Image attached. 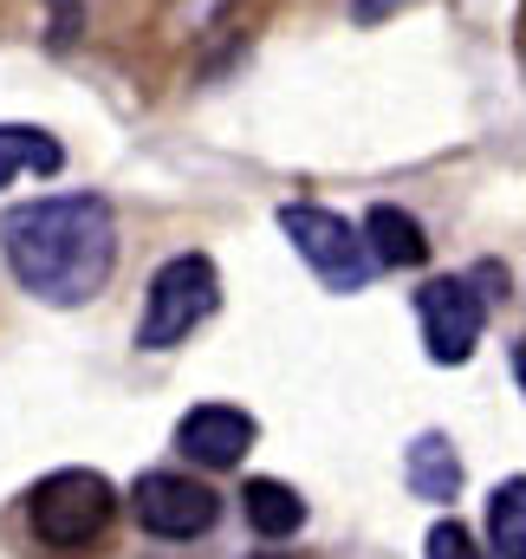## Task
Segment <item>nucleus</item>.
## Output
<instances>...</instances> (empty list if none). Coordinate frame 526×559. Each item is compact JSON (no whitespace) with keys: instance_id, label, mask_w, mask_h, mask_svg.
Returning a JSON list of instances; mask_svg holds the SVG:
<instances>
[{"instance_id":"f257e3e1","label":"nucleus","mask_w":526,"mask_h":559,"mask_svg":"<svg viewBox=\"0 0 526 559\" xmlns=\"http://www.w3.org/2000/svg\"><path fill=\"white\" fill-rule=\"evenodd\" d=\"M0 254L39 306H85L111 286L118 215L105 195H39L0 215Z\"/></svg>"},{"instance_id":"f03ea898","label":"nucleus","mask_w":526,"mask_h":559,"mask_svg":"<svg viewBox=\"0 0 526 559\" xmlns=\"http://www.w3.org/2000/svg\"><path fill=\"white\" fill-rule=\"evenodd\" d=\"M26 521L33 540L52 554H85L92 540H105V527L118 521V488L98 468H59L26 495Z\"/></svg>"},{"instance_id":"7ed1b4c3","label":"nucleus","mask_w":526,"mask_h":559,"mask_svg":"<svg viewBox=\"0 0 526 559\" xmlns=\"http://www.w3.org/2000/svg\"><path fill=\"white\" fill-rule=\"evenodd\" d=\"M222 306V274L208 254H176L150 274V293H143V319H136V345L143 352H169L182 345L208 312Z\"/></svg>"},{"instance_id":"20e7f679","label":"nucleus","mask_w":526,"mask_h":559,"mask_svg":"<svg viewBox=\"0 0 526 559\" xmlns=\"http://www.w3.org/2000/svg\"><path fill=\"white\" fill-rule=\"evenodd\" d=\"M279 228H286V241L299 248V261L325 280L332 293H358L364 280L378 274V261L364 254V235H358L345 215H332V209L286 202V209H279Z\"/></svg>"},{"instance_id":"39448f33","label":"nucleus","mask_w":526,"mask_h":559,"mask_svg":"<svg viewBox=\"0 0 526 559\" xmlns=\"http://www.w3.org/2000/svg\"><path fill=\"white\" fill-rule=\"evenodd\" d=\"M416 325L435 365H468L481 332H488V293H475V280L442 274L416 293Z\"/></svg>"},{"instance_id":"423d86ee","label":"nucleus","mask_w":526,"mask_h":559,"mask_svg":"<svg viewBox=\"0 0 526 559\" xmlns=\"http://www.w3.org/2000/svg\"><path fill=\"white\" fill-rule=\"evenodd\" d=\"M131 514H136V527L156 534V540H202V534L222 521V501H215V488H202L195 475L156 468V475H143L131 488Z\"/></svg>"},{"instance_id":"0eeeda50","label":"nucleus","mask_w":526,"mask_h":559,"mask_svg":"<svg viewBox=\"0 0 526 559\" xmlns=\"http://www.w3.org/2000/svg\"><path fill=\"white\" fill-rule=\"evenodd\" d=\"M254 436H261L254 417L235 411V404H202V411H189V417L176 423V449L189 462H202V468H235L254 449Z\"/></svg>"},{"instance_id":"6e6552de","label":"nucleus","mask_w":526,"mask_h":559,"mask_svg":"<svg viewBox=\"0 0 526 559\" xmlns=\"http://www.w3.org/2000/svg\"><path fill=\"white\" fill-rule=\"evenodd\" d=\"M403 481H409L416 501H455L462 495V455H455V442L442 429H422L409 442V455H403Z\"/></svg>"},{"instance_id":"1a4fd4ad","label":"nucleus","mask_w":526,"mask_h":559,"mask_svg":"<svg viewBox=\"0 0 526 559\" xmlns=\"http://www.w3.org/2000/svg\"><path fill=\"white\" fill-rule=\"evenodd\" d=\"M364 254L378 261V267H422L429 261V235H422V222L416 215H403L391 202H378L371 215H364Z\"/></svg>"},{"instance_id":"9d476101","label":"nucleus","mask_w":526,"mask_h":559,"mask_svg":"<svg viewBox=\"0 0 526 559\" xmlns=\"http://www.w3.org/2000/svg\"><path fill=\"white\" fill-rule=\"evenodd\" d=\"M241 514H248V527H254L261 540H286V534L306 527V501H299V488L273 481V475H254V481L241 488Z\"/></svg>"},{"instance_id":"9b49d317","label":"nucleus","mask_w":526,"mask_h":559,"mask_svg":"<svg viewBox=\"0 0 526 559\" xmlns=\"http://www.w3.org/2000/svg\"><path fill=\"white\" fill-rule=\"evenodd\" d=\"M59 169H65L59 138H46L33 124H0V189L13 176H59Z\"/></svg>"},{"instance_id":"f8f14e48","label":"nucleus","mask_w":526,"mask_h":559,"mask_svg":"<svg viewBox=\"0 0 526 559\" xmlns=\"http://www.w3.org/2000/svg\"><path fill=\"white\" fill-rule=\"evenodd\" d=\"M488 534L501 559H526V475H507L488 501Z\"/></svg>"},{"instance_id":"ddd939ff","label":"nucleus","mask_w":526,"mask_h":559,"mask_svg":"<svg viewBox=\"0 0 526 559\" xmlns=\"http://www.w3.org/2000/svg\"><path fill=\"white\" fill-rule=\"evenodd\" d=\"M422 547H429V559H488L475 540H468V527H462V521H435Z\"/></svg>"},{"instance_id":"4468645a","label":"nucleus","mask_w":526,"mask_h":559,"mask_svg":"<svg viewBox=\"0 0 526 559\" xmlns=\"http://www.w3.org/2000/svg\"><path fill=\"white\" fill-rule=\"evenodd\" d=\"M391 7H403V0H351V13H358V20H384Z\"/></svg>"},{"instance_id":"2eb2a0df","label":"nucleus","mask_w":526,"mask_h":559,"mask_svg":"<svg viewBox=\"0 0 526 559\" xmlns=\"http://www.w3.org/2000/svg\"><path fill=\"white\" fill-rule=\"evenodd\" d=\"M254 559H286V554H254Z\"/></svg>"}]
</instances>
